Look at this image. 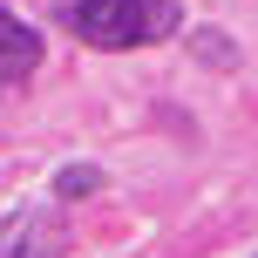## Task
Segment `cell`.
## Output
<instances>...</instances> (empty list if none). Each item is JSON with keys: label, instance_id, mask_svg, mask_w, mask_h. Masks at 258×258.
Masks as SVG:
<instances>
[{"label": "cell", "instance_id": "obj_4", "mask_svg": "<svg viewBox=\"0 0 258 258\" xmlns=\"http://www.w3.org/2000/svg\"><path fill=\"white\" fill-rule=\"evenodd\" d=\"M95 190H102V170H95V163H61V170H54V197H61V204L95 197Z\"/></svg>", "mask_w": 258, "mask_h": 258}, {"label": "cell", "instance_id": "obj_3", "mask_svg": "<svg viewBox=\"0 0 258 258\" xmlns=\"http://www.w3.org/2000/svg\"><path fill=\"white\" fill-rule=\"evenodd\" d=\"M34 68H41V34L21 21V14L0 7V102H7V95L21 89Z\"/></svg>", "mask_w": 258, "mask_h": 258}, {"label": "cell", "instance_id": "obj_1", "mask_svg": "<svg viewBox=\"0 0 258 258\" xmlns=\"http://www.w3.org/2000/svg\"><path fill=\"white\" fill-rule=\"evenodd\" d=\"M68 34L89 41L102 54H122V48H156V41L177 34L183 7L177 0H68Z\"/></svg>", "mask_w": 258, "mask_h": 258}, {"label": "cell", "instance_id": "obj_2", "mask_svg": "<svg viewBox=\"0 0 258 258\" xmlns=\"http://www.w3.org/2000/svg\"><path fill=\"white\" fill-rule=\"evenodd\" d=\"M0 258H68L61 211H14V218H0Z\"/></svg>", "mask_w": 258, "mask_h": 258}]
</instances>
